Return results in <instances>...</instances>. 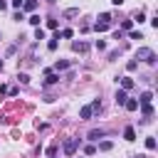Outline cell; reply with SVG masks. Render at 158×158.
<instances>
[{
	"instance_id": "52a82bcc",
	"label": "cell",
	"mask_w": 158,
	"mask_h": 158,
	"mask_svg": "<svg viewBox=\"0 0 158 158\" xmlns=\"http://www.w3.org/2000/svg\"><path fill=\"white\" fill-rule=\"evenodd\" d=\"M141 114L146 116V121H151V116H153V106H151V104H141Z\"/></svg>"
},
{
	"instance_id": "603a6c76",
	"label": "cell",
	"mask_w": 158,
	"mask_h": 158,
	"mask_svg": "<svg viewBox=\"0 0 158 158\" xmlns=\"http://www.w3.org/2000/svg\"><path fill=\"white\" fill-rule=\"evenodd\" d=\"M17 81H20V84H27V81H30V77H27L25 72H20V74H17Z\"/></svg>"
},
{
	"instance_id": "e0dca14e",
	"label": "cell",
	"mask_w": 158,
	"mask_h": 158,
	"mask_svg": "<svg viewBox=\"0 0 158 158\" xmlns=\"http://www.w3.org/2000/svg\"><path fill=\"white\" fill-rule=\"evenodd\" d=\"M109 27H111L109 22H96V25H94V30H96V32H104V30H109Z\"/></svg>"
},
{
	"instance_id": "5b68a950",
	"label": "cell",
	"mask_w": 158,
	"mask_h": 158,
	"mask_svg": "<svg viewBox=\"0 0 158 158\" xmlns=\"http://www.w3.org/2000/svg\"><path fill=\"white\" fill-rule=\"evenodd\" d=\"M57 81H59V74H57V72H47L44 84H47V86H52V84H57Z\"/></svg>"
},
{
	"instance_id": "484cf974",
	"label": "cell",
	"mask_w": 158,
	"mask_h": 158,
	"mask_svg": "<svg viewBox=\"0 0 158 158\" xmlns=\"http://www.w3.org/2000/svg\"><path fill=\"white\" fill-rule=\"evenodd\" d=\"M128 37H131V40H143V35H141V32H136V30H131V32H128Z\"/></svg>"
},
{
	"instance_id": "f546056e",
	"label": "cell",
	"mask_w": 158,
	"mask_h": 158,
	"mask_svg": "<svg viewBox=\"0 0 158 158\" xmlns=\"http://www.w3.org/2000/svg\"><path fill=\"white\" fill-rule=\"evenodd\" d=\"M84 153H86V156H91V153H96V146H86V148H84Z\"/></svg>"
},
{
	"instance_id": "3957f363",
	"label": "cell",
	"mask_w": 158,
	"mask_h": 158,
	"mask_svg": "<svg viewBox=\"0 0 158 158\" xmlns=\"http://www.w3.org/2000/svg\"><path fill=\"white\" fill-rule=\"evenodd\" d=\"M72 49H74V52H81V54H84V52L89 49V44H86V42H81V40H74V42H72Z\"/></svg>"
},
{
	"instance_id": "5bb4252c",
	"label": "cell",
	"mask_w": 158,
	"mask_h": 158,
	"mask_svg": "<svg viewBox=\"0 0 158 158\" xmlns=\"http://www.w3.org/2000/svg\"><path fill=\"white\" fill-rule=\"evenodd\" d=\"M54 69H57V72H64V69H69V62H67V59H59V62L54 64Z\"/></svg>"
},
{
	"instance_id": "cb8c5ba5",
	"label": "cell",
	"mask_w": 158,
	"mask_h": 158,
	"mask_svg": "<svg viewBox=\"0 0 158 158\" xmlns=\"http://www.w3.org/2000/svg\"><path fill=\"white\" fill-rule=\"evenodd\" d=\"M111 146H114L111 141H101V143H99V148H101V151H111Z\"/></svg>"
},
{
	"instance_id": "d6a6232c",
	"label": "cell",
	"mask_w": 158,
	"mask_h": 158,
	"mask_svg": "<svg viewBox=\"0 0 158 158\" xmlns=\"http://www.w3.org/2000/svg\"><path fill=\"white\" fill-rule=\"evenodd\" d=\"M22 2H25V0H12V7H15V10H20V7H22Z\"/></svg>"
},
{
	"instance_id": "4dcf8cb0",
	"label": "cell",
	"mask_w": 158,
	"mask_h": 158,
	"mask_svg": "<svg viewBox=\"0 0 158 158\" xmlns=\"http://www.w3.org/2000/svg\"><path fill=\"white\" fill-rule=\"evenodd\" d=\"M133 20H136V22H143V20H146V15H143V12H136V17H133Z\"/></svg>"
},
{
	"instance_id": "8992f818",
	"label": "cell",
	"mask_w": 158,
	"mask_h": 158,
	"mask_svg": "<svg viewBox=\"0 0 158 158\" xmlns=\"http://www.w3.org/2000/svg\"><path fill=\"white\" fill-rule=\"evenodd\" d=\"M91 116H94V114H91V106H81V109H79V118H81V121H89Z\"/></svg>"
},
{
	"instance_id": "ac0fdd59",
	"label": "cell",
	"mask_w": 158,
	"mask_h": 158,
	"mask_svg": "<svg viewBox=\"0 0 158 158\" xmlns=\"http://www.w3.org/2000/svg\"><path fill=\"white\" fill-rule=\"evenodd\" d=\"M96 22H109V25H111V15H109V12H101Z\"/></svg>"
},
{
	"instance_id": "44dd1931",
	"label": "cell",
	"mask_w": 158,
	"mask_h": 158,
	"mask_svg": "<svg viewBox=\"0 0 158 158\" xmlns=\"http://www.w3.org/2000/svg\"><path fill=\"white\" fill-rule=\"evenodd\" d=\"M59 37H64V40H69V37H74V32H72V30L67 27V30H62V32H59Z\"/></svg>"
},
{
	"instance_id": "ba28073f",
	"label": "cell",
	"mask_w": 158,
	"mask_h": 158,
	"mask_svg": "<svg viewBox=\"0 0 158 158\" xmlns=\"http://www.w3.org/2000/svg\"><path fill=\"white\" fill-rule=\"evenodd\" d=\"M121 89H123V91L133 89V79H131V77H121Z\"/></svg>"
},
{
	"instance_id": "836d02e7",
	"label": "cell",
	"mask_w": 158,
	"mask_h": 158,
	"mask_svg": "<svg viewBox=\"0 0 158 158\" xmlns=\"http://www.w3.org/2000/svg\"><path fill=\"white\" fill-rule=\"evenodd\" d=\"M2 10H7V2H5V0H0V12H2Z\"/></svg>"
},
{
	"instance_id": "7402d4cb",
	"label": "cell",
	"mask_w": 158,
	"mask_h": 158,
	"mask_svg": "<svg viewBox=\"0 0 158 158\" xmlns=\"http://www.w3.org/2000/svg\"><path fill=\"white\" fill-rule=\"evenodd\" d=\"M35 40H44V30L42 27H35Z\"/></svg>"
},
{
	"instance_id": "9c48e42d",
	"label": "cell",
	"mask_w": 158,
	"mask_h": 158,
	"mask_svg": "<svg viewBox=\"0 0 158 158\" xmlns=\"http://www.w3.org/2000/svg\"><path fill=\"white\" fill-rule=\"evenodd\" d=\"M123 138H126V141H136V131H133V126H126V128H123Z\"/></svg>"
},
{
	"instance_id": "30bf717a",
	"label": "cell",
	"mask_w": 158,
	"mask_h": 158,
	"mask_svg": "<svg viewBox=\"0 0 158 158\" xmlns=\"http://www.w3.org/2000/svg\"><path fill=\"white\" fill-rule=\"evenodd\" d=\"M126 99H128V96H126V91H123V89H118V91H116V104H118V106H123V104H126Z\"/></svg>"
},
{
	"instance_id": "4fadbf2b",
	"label": "cell",
	"mask_w": 158,
	"mask_h": 158,
	"mask_svg": "<svg viewBox=\"0 0 158 158\" xmlns=\"http://www.w3.org/2000/svg\"><path fill=\"white\" fill-rule=\"evenodd\" d=\"M57 40H59V32H57V35H54V37L47 42V49H49V52H54V49H57Z\"/></svg>"
},
{
	"instance_id": "4316f807",
	"label": "cell",
	"mask_w": 158,
	"mask_h": 158,
	"mask_svg": "<svg viewBox=\"0 0 158 158\" xmlns=\"http://www.w3.org/2000/svg\"><path fill=\"white\" fill-rule=\"evenodd\" d=\"M64 15H67V17H74V15H79V10H77V7H69Z\"/></svg>"
},
{
	"instance_id": "9a60e30c",
	"label": "cell",
	"mask_w": 158,
	"mask_h": 158,
	"mask_svg": "<svg viewBox=\"0 0 158 158\" xmlns=\"http://www.w3.org/2000/svg\"><path fill=\"white\" fill-rule=\"evenodd\" d=\"M151 99H153V94H151V91H143L141 99H138V104H151Z\"/></svg>"
},
{
	"instance_id": "277c9868",
	"label": "cell",
	"mask_w": 158,
	"mask_h": 158,
	"mask_svg": "<svg viewBox=\"0 0 158 158\" xmlns=\"http://www.w3.org/2000/svg\"><path fill=\"white\" fill-rule=\"evenodd\" d=\"M104 136H106L104 128H91V131H89V141H99V138H104Z\"/></svg>"
},
{
	"instance_id": "d6986e66",
	"label": "cell",
	"mask_w": 158,
	"mask_h": 158,
	"mask_svg": "<svg viewBox=\"0 0 158 158\" xmlns=\"http://www.w3.org/2000/svg\"><path fill=\"white\" fill-rule=\"evenodd\" d=\"M27 22H30V25H35V27H40V15H35V12H32Z\"/></svg>"
},
{
	"instance_id": "7c38bea8",
	"label": "cell",
	"mask_w": 158,
	"mask_h": 158,
	"mask_svg": "<svg viewBox=\"0 0 158 158\" xmlns=\"http://www.w3.org/2000/svg\"><path fill=\"white\" fill-rule=\"evenodd\" d=\"M123 106H126L128 111H136V109H138V99H126V104H123Z\"/></svg>"
},
{
	"instance_id": "6da1fadb",
	"label": "cell",
	"mask_w": 158,
	"mask_h": 158,
	"mask_svg": "<svg viewBox=\"0 0 158 158\" xmlns=\"http://www.w3.org/2000/svg\"><path fill=\"white\" fill-rule=\"evenodd\" d=\"M136 59H143V62H148V64H156V52L151 49V47H138V52H136Z\"/></svg>"
},
{
	"instance_id": "7a4b0ae2",
	"label": "cell",
	"mask_w": 158,
	"mask_h": 158,
	"mask_svg": "<svg viewBox=\"0 0 158 158\" xmlns=\"http://www.w3.org/2000/svg\"><path fill=\"white\" fill-rule=\"evenodd\" d=\"M77 148H79V138H67V141H64V146H62V151H64L67 156H74V153H77Z\"/></svg>"
},
{
	"instance_id": "e575fe53",
	"label": "cell",
	"mask_w": 158,
	"mask_h": 158,
	"mask_svg": "<svg viewBox=\"0 0 158 158\" xmlns=\"http://www.w3.org/2000/svg\"><path fill=\"white\" fill-rule=\"evenodd\" d=\"M111 2H114L116 7H118V5H123V0H111Z\"/></svg>"
},
{
	"instance_id": "8d00e7d4",
	"label": "cell",
	"mask_w": 158,
	"mask_h": 158,
	"mask_svg": "<svg viewBox=\"0 0 158 158\" xmlns=\"http://www.w3.org/2000/svg\"><path fill=\"white\" fill-rule=\"evenodd\" d=\"M0 69H2V62H0Z\"/></svg>"
},
{
	"instance_id": "1f68e13d",
	"label": "cell",
	"mask_w": 158,
	"mask_h": 158,
	"mask_svg": "<svg viewBox=\"0 0 158 158\" xmlns=\"http://www.w3.org/2000/svg\"><path fill=\"white\" fill-rule=\"evenodd\" d=\"M96 49H106V42L104 40H96Z\"/></svg>"
},
{
	"instance_id": "83f0119b",
	"label": "cell",
	"mask_w": 158,
	"mask_h": 158,
	"mask_svg": "<svg viewBox=\"0 0 158 158\" xmlns=\"http://www.w3.org/2000/svg\"><path fill=\"white\" fill-rule=\"evenodd\" d=\"M47 27H49V30H57L59 22H57V20H47Z\"/></svg>"
},
{
	"instance_id": "d590c367",
	"label": "cell",
	"mask_w": 158,
	"mask_h": 158,
	"mask_svg": "<svg viewBox=\"0 0 158 158\" xmlns=\"http://www.w3.org/2000/svg\"><path fill=\"white\" fill-rule=\"evenodd\" d=\"M47 2H49V5H54V2H57V0H47Z\"/></svg>"
},
{
	"instance_id": "d4e9b609",
	"label": "cell",
	"mask_w": 158,
	"mask_h": 158,
	"mask_svg": "<svg viewBox=\"0 0 158 158\" xmlns=\"http://www.w3.org/2000/svg\"><path fill=\"white\" fill-rule=\"evenodd\" d=\"M131 27H133V20H123L121 22V30H131Z\"/></svg>"
},
{
	"instance_id": "ffe728a7",
	"label": "cell",
	"mask_w": 158,
	"mask_h": 158,
	"mask_svg": "<svg viewBox=\"0 0 158 158\" xmlns=\"http://www.w3.org/2000/svg\"><path fill=\"white\" fill-rule=\"evenodd\" d=\"M146 148H148V151H153V148H156V138H153V136H148V138H146Z\"/></svg>"
},
{
	"instance_id": "2e32d148",
	"label": "cell",
	"mask_w": 158,
	"mask_h": 158,
	"mask_svg": "<svg viewBox=\"0 0 158 158\" xmlns=\"http://www.w3.org/2000/svg\"><path fill=\"white\" fill-rule=\"evenodd\" d=\"M89 106H91V114H101V101H99V99H94Z\"/></svg>"
},
{
	"instance_id": "f1b7e54d",
	"label": "cell",
	"mask_w": 158,
	"mask_h": 158,
	"mask_svg": "<svg viewBox=\"0 0 158 158\" xmlns=\"http://www.w3.org/2000/svg\"><path fill=\"white\" fill-rule=\"evenodd\" d=\"M136 67H138V62H136V59H131V62H128V64H126V69H128V72H133V69H136Z\"/></svg>"
},
{
	"instance_id": "8fae6325",
	"label": "cell",
	"mask_w": 158,
	"mask_h": 158,
	"mask_svg": "<svg viewBox=\"0 0 158 158\" xmlns=\"http://www.w3.org/2000/svg\"><path fill=\"white\" fill-rule=\"evenodd\" d=\"M22 7H25L27 12H35V10H37V0H25V2H22Z\"/></svg>"
}]
</instances>
